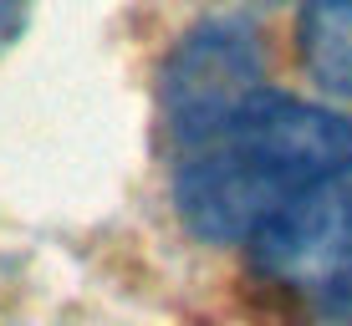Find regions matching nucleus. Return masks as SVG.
<instances>
[{
    "label": "nucleus",
    "instance_id": "obj_1",
    "mask_svg": "<svg viewBox=\"0 0 352 326\" xmlns=\"http://www.w3.org/2000/svg\"><path fill=\"white\" fill-rule=\"evenodd\" d=\"M352 178V117L265 87L235 117L184 148L174 209L210 245H250L281 209Z\"/></svg>",
    "mask_w": 352,
    "mask_h": 326
},
{
    "label": "nucleus",
    "instance_id": "obj_2",
    "mask_svg": "<svg viewBox=\"0 0 352 326\" xmlns=\"http://www.w3.org/2000/svg\"><path fill=\"white\" fill-rule=\"evenodd\" d=\"M265 92V56L261 41L245 21H199L174 41L168 62L159 71V107L174 138H184V148L204 143L210 132H220L245 102H256Z\"/></svg>",
    "mask_w": 352,
    "mask_h": 326
},
{
    "label": "nucleus",
    "instance_id": "obj_3",
    "mask_svg": "<svg viewBox=\"0 0 352 326\" xmlns=\"http://www.w3.org/2000/svg\"><path fill=\"white\" fill-rule=\"evenodd\" d=\"M250 260L265 286L311 311L342 316L352 306V178H337L281 209L250 240Z\"/></svg>",
    "mask_w": 352,
    "mask_h": 326
},
{
    "label": "nucleus",
    "instance_id": "obj_4",
    "mask_svg": "<svg viewBox=\"0 0 352 326\" xmlns=\"http://www.w3.org/2000/svg\"><path fill=\"white\" fill-rule=\"evenodd\" d=\"M296 62L327 97L352 102V0H301Z\"/></svg>",
    "mask_w": 352,
    "mask_h": 326
},
{
    "label": "nucleus",
    "instance_id": "obj_5",
    "mask_svg": "<svg viewBox=\"0 0 352 326\" xmlns=\"http://www.w3.org/2000/svg\"><path fill=\"white\" fill-rule=\"evenodd\" d=\"M26 21H31V0H0V51L10 41H21Z\"/></svg>",
    "mask_w": 352,
    "mask_h": 326
}]
</instances>
